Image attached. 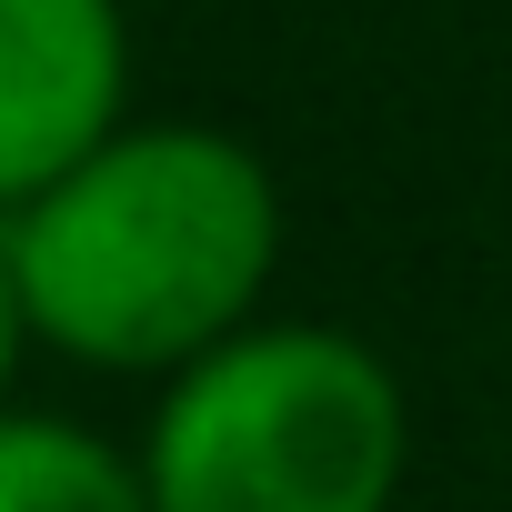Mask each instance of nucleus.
Returning a JSON list of instances; mask_svg holds the SVG:
<instances>
[{
	"label": "nucleus",
	"mask_w": 512,
	"mask_h": 512,
	"mask_svg": "<svg viewBox=\"0 0 512 512\" xmlns=\"http://www.w3.org/2000/svg\"><path fill=\"white\" fill-rule=\"evenodd\" d=\"M0 251L41 352L111 382H171L241 322H262L282 181L211 121H121L51 191L0 211Z\"/></svg>",
	"instance_id": "obj_1"
},
{
	"label": "nucleus",
	"mask_w": 512,
	"mask_h": 512,
	"mask_svg": "<svg viewBox=\"0 0 512 512\" xmlns=\"http://www.w3.org/2000/svg\"><path fill=\"white\" fill-rule=\"evenodd\" d=\"M412 402L342 322H241L161 382L141 432L151 512H392Z\"/></svg>",
	"instance_id": "obj_2"
},
{
	"label": "nucleus",
	"mask_w": 512,
	"mask_h": 512,
	"mask_svg": "<svg viewBox=\"0 0 512 512\" xmlns=\"http://www.w3.org/2000/svg\"><path fill=\"white\" fill-rule=\"evenodd\" d=\"M21 352H31V312H21V282H11V251H0V402H11Z\"/></svg>",
	"instance_id": "obj_5"
},
{
	"label": "nucleus",
	"mask_w": 512,
	"mask_h": 512,
	"mask_svg": "<svg viewBox=\"0 0 512 512\" xmlns=\"http://www.w3.org/2000/svg\"><path fill=\"white\" fill-rule=\"evenodd\" d=\"M131 121L121 0H0V211Z\"/></svg>",
	"instance_id": "obj_3"
},
{
	"label": "nucleus",
	"mask_w": 512,
	"mask_h": 512,
	"mask_svg": "<svg viewBox=\"0 0 512 512\" xmlns=\"http://www.w3.org/2000/svg\"><path fill=\"white\" fill-rule=\"evenodd\" d=\"M0 512H151V482L111 432L0 402Z\"/></svg>",
	"instance_id": "obj_4"
}]
</instances>
